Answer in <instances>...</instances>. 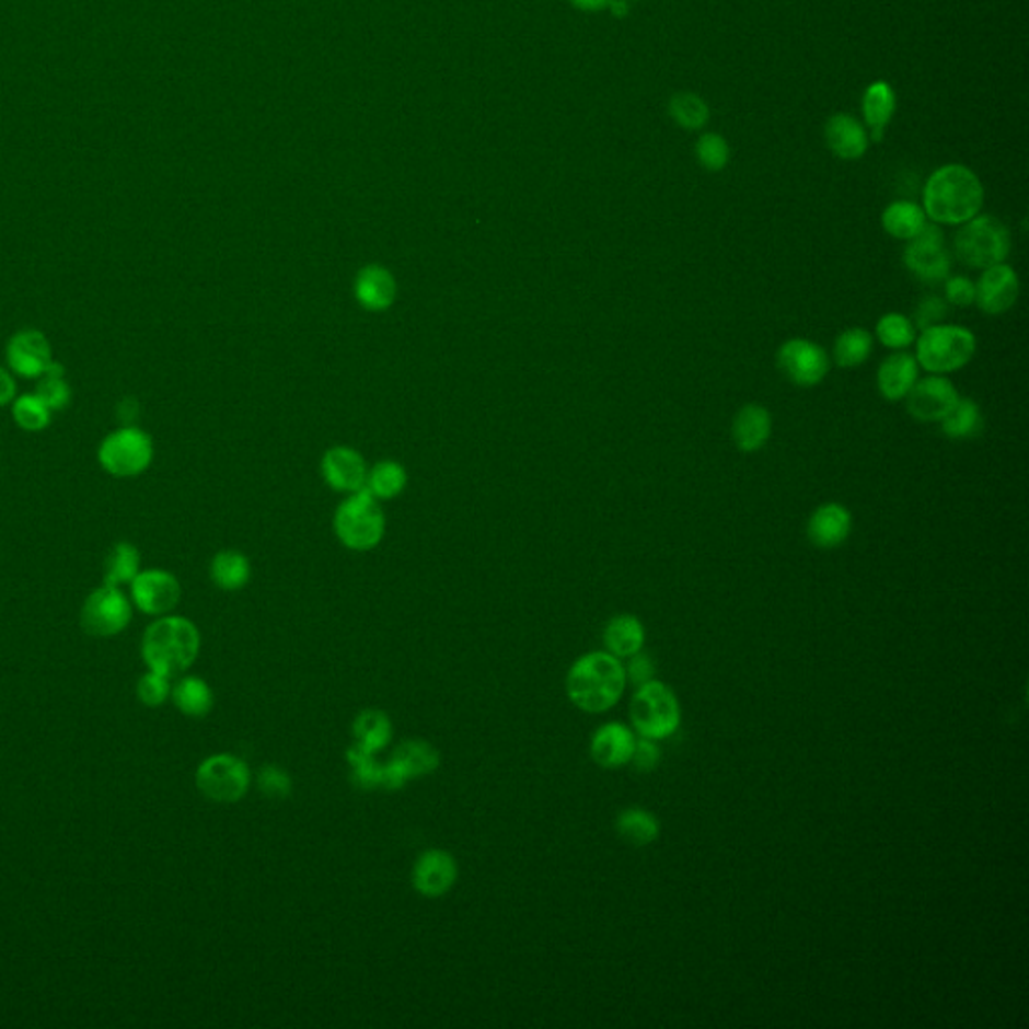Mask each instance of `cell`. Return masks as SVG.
<instances>
[{"label":"cell","instance_id":"52a82bcc","mask_svg":"<svg viewBox=\"0 0 1029 1029\" xmlns=\"http://www.w3.org/2000/svg\"><path fill=\"white\" fill-rule=\"evenodd\" d=\"M629 718L639 735L662 740L674 735L680 726V704L670 687L650 680L641 684L629 704Z\"/></svg>","mask_w":1029,"mask_h":1029},{"label":"cell","instance_id":"d6a6232c","mask_svg":"<svg viewBox=\"0 0 1029 1029\" xmlns=\"http://www.w3.org/2000/svg\"><path fill=\"white\" fill-rule=\"evenodd\" d=\"M617 833L625 843L646 846L654 843L660 834V822L648 810L627 809L617 817Z\"/></svg>","mask_w":1029,"mask_h":1029},{"label":"cell","instance_id":"d590c367","mask_svg":"<svg viewBox=\"0 0 1029 1029\" xmlns=\"http://www.w3.org/2000/svg\"><path fill=\"white\" fill-rule=\"evenodd\" d=\"M408 483L405 466L394 461H382L368 473L365 489L377 499H394L405 490Z\"/></svg>","mask_w":1029,"mask_h":1029},{"label":"cell","instance_id":"f5cc1de1","mask_svg":"<svg viewBox=\"0 0 1029 1029\" xmlns=\"http://www.w3.org/2000/svg\"><path fill=\"white\" fill-rule=\"evenodd\" d=\"M632 2H637V0H632Z\"/></svg>","mask_w":1029,"mask_h":1029},{"label":"cell","instance_id":"83f0119b","mask_svg":"<svg viewBox=\"0 0 1029 1029\" xmlns=\"http://www.w3.org/2000/svg\"><path fill=\"white\" fill-rule=\"evenodd\" d=\"M356 747L377 754L391 744L393 740V722L391 718L380 710L360 712L352 724Z\"/></svg>","mask_w":1029,"mask_h":1029},{"label":"cell","instance_id":"5bb4252c","mask_svg":"<svg viewBox=\"0 0 1029 1029\" xmlns=\"http://www.w3.org/2000/svg\"><path fill=\"white\" fill-rule=\"evenodd\" d=\"M907 411L920 423H941L959 401L956 384L944 374H929L920 379L909 391Z\"/></svg>","mask_w":1029,"mask_h":1029},{"label":"cell","instance_id":"681fc988","mask_svg":"<svg viewBox=\"0 0 1029 1029\" xmlns=\"http://www.w3.org/2000/svg\"><path fill=\"white\" fill-rule=\"evenodd\" d=\"M16 394V382L13 377L0 367V406L9 405Z\"/></svg>","mask_w":1029,"mask_h":1029},{"label":"cell","instance_id":"9a60e30c","mask_svg":"<svg viewBox=\"0 0 1029 1029\" xmlns=\"http://www.w3.org/2000/svg\"><path fill=\"white\" fill-rule=\"evenodd\" d=\"M131 598L137 608L148 615H165L175 610L182 598L180 581L170 571L148 569L131 581Z\"/></svg>","mask_w":1029,"mask_h":1029},{"label":"cell","instance_id":"603a6c76","mask_svg":"<svg viewBox=\"0 0 1029 1029\" xmlns=\"http://www.w3.org/2000/svg\"><path fill=\"white\" fill-rule=\"evenodd\" d=\"M824 139L839 160H860L869 149L867 129L855 117L845 113H836L826 122Z\"/></svg>","mask_w":1029,"mask_h":1029},{"label":"cell","instance_id":"bcb514c9","mask_svg":"<svg viewBox=\"0 0 1029 1029\" xmlns=\"http://www.w3.org/2000/svg\"><path fill=\"white\" fill-rule=\"evenodd\" d=\"M945 302L951 307L966 308L975 304V284L968 276L945 278Z\"/></svg>","mask_w":1029,"mask_h":1029},{"label":"cell","instance_id":"6da1fadb","mask_svg":"<svg viewBox=\"0 0 1029 1029\" xmlns=\"http://www.w3.org/2000/svg\"><path fill=\"white\" fill-rule=\"evenodd\" d=\"M983 199L980 177L959 163L939 167L923 187V211L933 223L961 226L980 216Z\"/></svg>","mask_w":1029,"mask_h":1029},{"label":"cell","instance_id":"7c38bea8","mask_svg":"<svg viewBox=\"0 0 1029 1029\" xmlns=\"http://www.w3.org/2000/svg\"><path fill=\"white\" fill-rule=\"evenodd\" d=\"M776 367L797 386H817L829 374L831 360L824 348L807 338L786 340L776 352Z\"/></svg>","mask_w":1029,"mask_h":1029},{"label":"cell","instance_id":"ba28073f","mask_svg":"<svg viewBox=\"0 0 1029 1029\" xmlns=\"http://www.w3.org/2000/svg\"><path fill=\"white\" fill-rule=\"evenodd\" d=\"M252 774L244 760L233 754H213L204 760L196 772V785L204 797L232 805L245 797Z\"/></svg>","mask_w":1029,"mask_h":1029},{"label":"cell","instance_id":"8d00e7d4","mask_svg":"<svg viewBox=\"0 0 1029 1029\" xmlns=\"http://www.w3.org/2000/svg\"><path fill=\"white\" fill-rule=\"evenodd\" d=\"M668 113L686 131H698L710 119L708 103L696 93H675L670 99Z\"/></svg>","mask_w":1029,"mask_h":1029},{"label":"cell","instance_id":"60d3db41","mask_svg":"<svg viewBox=\"0 0 1029 1029\" xmlns=\"http://www.w3.org/2000/svg\"><path fill=\"white\" fill-rule=\"evenodd\" d=\"M13 418L21 429L43 430L50 423V411L37 394H23L14 401Z\"/></svg>","mask_w":1029,"mask_h":1029},{"label":"cell","instance_id":"44dd1931","mask_svg":"<svg viewBox=\"0 0 1029 1029\" xmlns=\"http://www.w3.org/2000/svg\"><path fill=\"white\" fill-rule=\"evenodd\" d=\"M636 748V736L620 722H610L601 726L591 738V759L601 768H620L632 760Z\"/></svg>","mask_w":1029,"mask_h":1029},{"label":"cell","instance_id":"816d5d0a","mask_svg":"<svg viewBox=\"0 0 1029 1029\" xmlns=\"http://www.w3.org/2000/svg\"><path fill=\"white\" fill-rule=\"evenodd\" d=\"M610 9L615 13V16H624L627 13V0H612Z\"/></svg>","mask_w":1029,"mask_h":1029},{"label":"cell","instance_id":"ffe728a7","mask_svg":"<svg viewBox=\"0 0 1029 1029\" xmlns=\"http://www.w3.org/2000/svg\"><path fill=\"white\" fill-rule=\"evenodd\" d=\"M322 475L332 489L356 493L365 489L368 469L362 454L348 447H334L322 459Z\"/></svg>","mask_w":1029,"mask_h":1029},{"label":"cell","instance_id":"7bdbcfd3","mask_svg":"<svg viewBox=\"0 0 1029 1029\" xmlns=\"http://www.w3.org/2000/svg\"><path fill=\"white\" fill-rule=\"evenodd\" d=\"M170 696H172V684L167 675L149 670L148 674L139 678L137 698L141 700V704H146L149 708H158Z\"/></svg>","mask_w":1029,"mask_h":1029},{"label":"cell","instance_id":"ab89813d","mask_svg":"<svg viewBox=\"0 0 1029 1029\" xmlns=\"http://www.w3.org/2000/svg\"><path fill=\"white\" fill-rule=\"evenodd\" d=\"M65 368L59 362H50L47 372L41 377L37 396L49 411H62L71 401V389L65 382Z\"/></svg>","mask_w":1029,"mask_h":1029},{"label":"cell","instance_id":"f1b7e54d","mask_svg":"<svg viewBox=\"0 0 1029 1029\" xmlns=\"http://www.w3.org/2000/svg\"><path fill=\"white\" fill-rule=\"evenodd\" d=\"M882 228L894 240L911 242L920 235L927 223V216L923 208L913 201H893L882 211Z\"/></svg>","mask_w":1029,"mask_h":1029},{"label":"cell","instance_id":"c3c4849f","mask_svg":"<svg viewBox=\"0 0 1029 1029\" xmlns=\"http://www.w3.org/2000/svg\"><path fill=\"white\" fill-rule=\"evenodd\" d=\"M625 674L629 675V680H632L634 684H637V686L650 682L651 675H654V662H651L650 656L639 654V651L634 654Z\"/></svg>","mask_w":1029,"mask_h":1029},{"label":"cell","instance_id":"b9f144b4","mask_svg":"<svg viewBox=\"0 0 1029 1029\" xmlns=\"http://www.w3.org/2000/svg\"><path fill=\"white\" fill-rule=\"evenodd\" d=\"M696 160L708 172H722L730 161L728 141L718 134H706L696 143Z\"/></svg>","mask_w":1029,"mask_h":1029},{"label":"cell","instance_id":"7402d4cb","mask_svg":"<svg viewBox=\"0 0 1029 1029\" xmlns=\"http://www.w3.org/2000/svg\"><path fill=\"white\" fill-rule=\"evenodd\" d=\"M917 380H920L917 358L905 350L887 356L877 370V389L882 398L891 403L905 398Z\"/></svg>","mask_w":1029,"mask_h":1029},{"label":"cell","instance_id":"f35d334b","mask_svg":"<svg viewBox=\"0 0 1029 1029\" xmlns=\"http://www.w3.org/2000/svg\"><path fill=\"white\" fill-rule=\"evenodd\" d=\"M346 760L352 766V778L358 788H365V790H374L379 786L384 788V764H380L372 752H367L355 744L348 750Z\"/></svg>","mask_w":1029,"mask_h":1029},{"label":"cell","instance_id":"2e32d148","mask_svg":"<svg viewBox=\"0 0 1029 1029\" xmlns=\"http://www.w3.org/2000/svg\"><path fill=\"white\" fill-rule=\"evenodd\" d=\"M1019 298V276L1007 264L985 268L975 284V304L990 316L1005 314Z\"/></svg>","mask_w":1029,"mask_h":1029},{"label":"cell","instance_id":"74e56055","mask_svg":"<svg viewBox=\"0 0 1029 1029\" xmlns=\"http://www.w3.org/2000/svg\"><path fill=\"white\" fill-rule=\"evenodd\" d=\"M875 332H877L879 343L887 346V348H891V350H905L911 344H915V338H917V328H915L913 320H909L903 314H897V312L885 314L877 322Z\"/></svg>","mask_w":1029,"mask_h":1029},{"label":"cell","instance_id":"4316f807","mask_svg":"<svg viewBox=\"0 0 1029 1029\" xmlns=\"http://www.w3.org/2000/svg\"><path fill=\"white\" fill-rule=\"evenodd\" d=\"M646 632L634 615H615L603 632V644L615 658H632L641 650Z\"/></svg>","mask_w":1029,"mask_h":1029},{"label":"cell","instance_id":"836d02e7","mask_svg":"<svg viewBox=\"0 0 1029 1029\" xmlns=\"http://www.w3.org/2000/svg\"><path fill=\"white\" fill-rule=\"evenodd\" d=\"M872 352V336L865 328H848L834 340V362L841 368H857Z\"/></svg>","mask_w":1029,"mask_h":1029},{"label":"cell","instance_id":"8992f818","mask_svg":"<svg viewBox=\"0 0 1029 1029\" xmlns=\"http://www.w3.org/2000/svg\"><path fill=\"white\" fill-rule=\"evenodd\" d=\"M384 523L386 521L379 507V499L367 489L350 493L334 517L338 540L355 552H368L377 547L384 537Z\"/></svg>","mask_w":1029,"mask_h":1029},{"label":"cell","instance_id":"f6af8a7d","mask_svg":"<svg viewBox=\"0 0 1029 1029\" xmlns=\"http://www.w3.org/2000/svg\"><path fill=\"white\" fill-rule=\"evenodd\" d=\"M947 312H949V304L945 302L941 296H925L920 304L915 307L913 324H915V328H920V331L932 328V326H937V324H941V322L947 319Z\"/></svg>","mask_w":1029,"mask_h":1029},{"label":"cell","instance_id":"277c9868","mask_svg":"<svg viewBox=\"0 0 1029 1029\" xmlns=\"http://www.w3.org/2000/svg\"><path fill=\"white\" fill-rule=\"evenodd\" d=\"M917 340V365L932 374H949L968 367L975 355V334L957 324H937L921 331Z\"/></svg>","mask_w":1029,"mask_h":1029},{"label":"cell","instance_id":"484cf974","mask_svg":"<svg viewBox=\"0 0 1029 1029\" xmlns=\"http://www.w3.org/2000/svg\"><path fill=\"white\" fill-rule=\"evenodd\" d=\"M894 107L897 97L893 86L885 81H875L872 85L867 86L863 97V115L869 125L872 141H881L887 125L893 119Z\"/></svg>","mask_w":1029,"mask_h":1029},{"label":"cell","instance_id":"7dc6e473","mask_svg":"<svg viewBox=\"0 0 1029 1029\" xmlns=\"http://www.w3.org/2000/svg\"><path fill=\"white\" fill-rule=\"evenodd\" d=\"M660 756H662V752H660L658 744L651 738L641 736V740H636V748H634V754H632L629 762H634V766L639 772H651L658 766Z\"/></svg>","mask_w":1029,"mask_h":1029},{"label":"cell","instance_id":"ac0fdd59","mask_svg":"<svg viewBox=\"0 0 1029 1029\" xmlns=\"http://www.w3.org/2000/svg\"><path fill=\"white\" fill-rule=\"evenodd\" d=\"M7 358L14 372L25 379L43 377L53 362L47 336L43 332L31 331V328L14 334L7 346Z\"/></svg>","mask_w":1029,"mask_h":1029},{"label":"cell","instance_id":"4fadbf2b","mask_svg":"<svg viewBox=\"0 0 1029 1029\" xmlns=\"http://www.w3.org/2000/svg\"><path fill=\"white\" fill-rule=\"evenodd\" d=\"M441 754L427 740H406L394 748L393 759L384 764V788L398 790L413 778L427 776L439 768Z\"/></svg>","mask_w":1029,"mask_h":1029},{"label":"cell","instance_id":"ee69618b","mask_svg":"<svg viewBox=\"0 0 1029 1029\" xmlns=\"http://www.w3.org/2000/svg\"><path fill=\"white\" fill-rule=\"evenodd\" d=\"M257 786L266 797L286 798L292 793V778L280 766L268 764L257 774Z\"/></svg>","mask_w":1029,"mask_h":1029},{"label":"cell","instance_id":"d6986e66","mask_svg":"<svg viewBox=\"0 0 1029 1029\" xmlns=\"http://www.w3.org/2000/svg\"><path fill=\"white\" fill-rule=\"evenodd\" d=\"M853 531V514L841 502H824L814 509L807 523L810 543L819 550L843 545Z\"/></svg>","mask_w":1029,"mask_h":1029},{"label":"cell","instance_id":"e0dca14e","mask_svg":"<svg viewBox=\"0 0 1029 1029\" xmlns=\"http://www.w3.org/2000/svg\"><path fill=\"white\" fill-rule=\"evenodd\" d=\"M459 877V867L451 853L441 848L425 851L413 869V887L429 899H437L453 889Z\"/></svg>","mask_w":1029,"mask_h":1029},{"label":"cell","instance_id":"7a4b0ae2","mask_svg":"<svg viewBox=\"0 0 1029 1029\" xmlns=\"http://www.w3.org/2000/svg\"><path fill=\"white\" fill-rule=\"evenodd\" d=\"M625 682V668L613 654L591 651L571 666L565 690L579 710L601 714L620 702Z\"/></svg>","mask_w":1029,"mask_h":1029},{"label":"cell","instance_id":"e575fe53","mask_svg":"<svg viewBox=\"0 0 1029 1029\" xmlns=\"http://www.w3.org/2000/svg\"><path fill=\"white\" fill-rule=\"evenodd\" d=\"M139 564H141V557L137 547L125 541L117 543L105 559V583L115 588L131 583L139 574Z\"/></svg>","mask_w":1029,"mask_h":1029},{"label":"cell","instance_id":"1f68e13d","mask_svg":"<svg viewBox=\"0 0 1029 1029\" xmlns=\"http://www.w3.org/2000/svg\"><path fill=\"white\" fill-rule=\"evenodd\" d=\"M981 406L971 398H959L953 411L941 420V430L949 439H973L983 430Z\"/></svg>","mask_w":1029,"mask_h":1029},{"label":"cell","instance_id":"9c48e42d","mask_svg":"<svg viewBox=\"0 0 1029 1029\" xmlns=\"http://www.w3.org/2000/svg\"><path fill=\"white\" fill-rule=\"evenodd\" d=\"M153 459V442L148 432L123 427L111 432L99 447V463L113 477H137Z\"/></svg>","mask_w":1029,"mask_h":1029},{"label":"cell","instance_id":"30bf717a","mask_svg":"<svg viewBox=\"0 0 1029 1029\" xmlns=\"http://www.w3.org/2000/svg\"><path fill=\"white\" fill-rule=\"evenodd\" d=\"M903 262L907 270L920 278L921 282L939 284L951 271V256L945 250L944 232L935 223H925L917 238L909 242L903 252Z\"/></svg>","mask_w":1029,"mask_h":1029},{"label":"cell","instance_id":"4dcf8cb0","mask_svg":"<svg viewBox=\"0 0 1029 1029\" xmlns=\"http://www.w3.org/2000/svg\"><path fill=\"white\" fill-rule=\"evenodd\" d=\"M209 574H211V579L218 588L226 589V591H238V589L247 586V581L252 577V565L247 562L244 553L228 550V552L218 553L211 559Z\"/></svg>","mask_w":1029,"mask_h":1029},{"label":"cell","instance_id":"cb8c5ba5","mask_svg":"<svg viewBox=\"0 0 1029 1029\" xmlns=\"http://www.w3.org/2000/svg\"><path fill=\"white\" fill-rule=\"evenodd\" d=\"M396 280L393 271L386 270L379 264H370L358 271L355 282V294L358 304L370 312H382L393 307L396 300Z\"/></svg>","mask_w":1029,"mask_h":1029},{"label":"cell","instance_id":"3957f363","mask_svg":"<svg viewBox=\"0 0 1029 1029\" xmlns=\"http://www.w3.org/2000/svg\"><path fill=\"white\" fill-rule=\"evenodd\" d=\"M199 648L201 636L194 622L182 615H165L146 629L141 656L149 670L172 678L194 666Z\"/></svg>","mask_w":1029,"mask_h":1029},{"label":"cell","instance_id":"d4e9b609","mask_svg":"<svg viewBox=\"0 0 1029 1029\" xmlns=\"http://www.w3.org/2000/svg\"><path fill=\"white\" fill-rule=\"evenodd\" d=\"M772 435V417L766 406L750 403L736 413L732 439L742 453H756Z\"/></svg>","mask_w":1029,"mask_h":1029},{"label":"cell","instance_id":"f546056e","mask_svg":"<svg viewBox=\"0 0 1029 1029\" xmlns=\"http://www.w3.org/2000/svg\"><path fill=\"white\" fill-rule=\"evenodd\" d=\"M172 698L177 710L192 718H204L213 708V692L208 686V682L197 675L182 678L172 687Z\"/></svg>","mask_w":1029,"mask_h":1029},{"label":"cell","instance_id":"f907efd6","mask_svg":"<svg viewBox=\"0 0 1029 1029\" xmlns=\"http://www.w3.org/2000/svg\"><path fill=\"white\" fill-rule=\"evenodd\" d=\"M571 2L581 11H603L612 4V0H571Z\"/></svg>","mask_w":1029,"mask_h":1029},{"label":"cell","instance_id":"5b68a950","mask_svg":"<svg viewBox=\"0 0 1029 1029\" xmlns=\"http://www.w3.org/2000/svg\"><path fill=\"white\" fill-rule=\"evenodd\" d=\"M957 257L973 270H985L1004 264L1011 250V235L993 216H975L961 223L953 238Z\"/></svg>","mask_w":1029,"mask_h":1029},{"label":"cell","instance_id":"8fae6325","mask_svg":"<svg viewBox=\"0 0 1029 1029\" xmlns=\"http://www.w3.org/2000/svg\"><path fill=\"white\" fill-rule=\"evenodd\" d=\"M131 622V605L122 589L103 586L95 589L81 610V625L86 634L111 637L122 634Z\"/></svg>","mask_w":1029,"mask_h":1029}]
</instances>
